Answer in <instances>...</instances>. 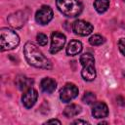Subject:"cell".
<instances>
[{
    "label": "cell",
    "mask_w": 125,
    "mask_h": 125,
    "mask_svg": "<svg viewBox=\"0 0 125 125\" xmlns=\"http://www.w3.org/2000/svg\"><path fill=\"white\" fill-rule=\"evenodd\" d=\"M23 54L27 62L38 68L50 69L52 67L51 62L42 54V52L31 42L25 43L23 47Z\"/></svg>",
    "instance_id": "obj_1"
},
{
    "label": "cell",
    "mask_w": 125,
    "mask_h": 125,
    "mask_svg": "<svg viewBox=\"0 0 125 125\" xmlns=\"http://www.w3.org/2000/svg\"><path fill=\"white\" fill-rule=\"evenodd\" d=\"M56 5L59 11L68 18L79 16L83 10V5L80 0H57Z\"/></svg>",
    "instance_id": "obj_2"
},
{
    "label": "cell",
    "mask_w": 125,
    "mask_h": 125,
    "mask_svg": "<svg viewBox=\"0 0 125 125\" xmlns=\"http://www.w3.org/2000/svg\"><path fill=\"white\" fill-rule=\"evenodd\" d=\"M20 43L19 35L12 29L3 27L0 30V47L1 51L12 50Z\"/></svg>",
    "instance_id": "obj_3"
},
{
    "label": "cell",
    "mask_w": 125,
    "mask_h": 125,
    "mask_svg": "<svg viewBox=\"0 0 125 125\" xmlns=\"http://www.w3.org/2000/svg\"><path fill=\"white\" fill-rule=\"evenodd\" d=\"M80 62L83 66L81 71L82 77L87 81H92L96 77V69H95V59L91 53H84L80 57Z\"/></svg>",
    "instance_id": "obj_4"
},
{
    "label": "cell",
    "mask_w": 125,
    "mask_h": 125,
    "mask_svg": "<svg viewBox=\"0 0 125 125\" xmlns=\"http://www.w3.org/2000/svg\"><path fill=\"white\" fill-rule=\"evenodd\" d=\"M78 95V88L72 83H66L60 91V99L62 103H68Z\"/></svg>",
    "instance_id": "obj_5"
},
{
    "label": "cell",
    "mask_w": 125,
    "mask_h": 125,
    "mask_svg": "<svg viewBox=\"0 0 125 125\" xmlns=\"http://www.w3.org/2000/svg\"><path fill=\"white\" fill-rule=\"evenodd\" d=\"M94 27L93 25L88 22V21H82V20H78V21H75L72 24V30L75 34L77 35H80V36H87L89 35L92 31H93Z\"/></svg>",
    "instance_id": "obj_6"
},
{
    "label": "cell",
    "mask_w": 125,
    "mask_h": 125,
    "mask_svg": "<svg viewBox=\"0 0 125 125\" xmlns=\"http://www.w3.org/2000/svg\"><path fill=\"white\" fill-rule=\"evenodd\" d=\"M51 39H52L51 47H50V53L51 54H56L59 51H61L62 49V47L64 46L65 41H66L64 34L58 32V31H55L52 33Z\"/></svg>",
    "instance_id": "obj_7"
},
{
    "label": "cell",
    "mask_w": 125,
    "mask_h": 125,
    "mask_svg": "<svg viewBox=\"0 0 125 125\" xmlns=\"http://www.w3.org/2000/svg\"><path fill=\"white\" fill-rule=\"evenodd\" d=\"M53 10L49 7V6H42L37 12H36V15H35V21L41 24V25H44V24H47L48 22L51 21V20L53 19Z\"/></svg>",
    "instance_id": "obj_8"
},
{
    "label": "cell",
    "mask_w": 125,
    "mask_h": 125,
    "mask_svg": "<svg viewBox=\"0 0 125 125\" xmlns=\"http://www.w3.org/2000/svg\"><path fill=\"white\" fill-rule=\"evenodd\" d=\"M37 98H38V93L35 89L33 88H29L27 89L22 97H21V101H22V104L23 105L26 107V108H30L34 105V104L36 103L37 101Z\"/></svg>",
    "instance_id": "obj_9"
},
{
    "label": "cell",
    "mask_w": 125,
    "mask_h": 125,
    "mask_svg": "<svg viewBox=\"0 0 125 125\" xmlns=\"http://www.w3.org/2000/svg\"><path fill=\"white\" fill-rule=\"evenodd\" d=\"M92 114L96 118H104L108 114V108L107 105L104 102H96L94 104Z\"/></svg>",
    "instance_id": "obj_10"
},
{
    "label": "cell",
    "mask_w": 125,
    "mask_h": 125,
    "mask_svg": "<svg viewBox=\"0 0 125 125\" xmlns=\"http://www.w3.org/2000/svg\"><path fill=\"white\" fill-rule=\"evenodd\" d=\"M25 20H26V16H24V13L21 11L17 12L16 14H13L8 18L10 24L14 27H17V28L22 26L24 24Z\"/></svg>",
    "instance_id": "obj_11"
},
{
    "label": "cell",
    "mask_w": 125,
    "mask_h": 125,
    "mask_svg": "<svg viewBox=\"0 0 125 125\" xmlns=\"http://www.w3.org/2000/svg\"><path fill=\"white\" fill-rule=\"evenodd\" d=\"M40 87H41V90H42L44 93L52 94V93L56 90L57 82H56L54 79L50 78V77H46V78H43V79L41 80Z\"/></svg>",
    "instance_id": "obj_12"
},
{
    "label": "cell",
    "mask_w": 125,
    "mask_h": 125,
    "mask_svg": "<svg viewBox=\"0 0 125 125\" xmlns=\"http://www.w3.org/2000/svg\"><path fill=\"white\" fill-rule=\"evenodd\" d=\"M82 43L78 40H71L66 47V54L68 56L78 55L82 51Z\"/></svg>",
    "instance_id": "obj_13"
},
{
    "label": "cell",
    "mask_w": 125,
    "mask_h": 125,
    "mask_svg": "<svg viewBox=\"0 0 125 125\" xmlns=\"http://www.w3.org/2000/svg\"><path fill=\"white\" fill-rule=\"evenodd\" d=\"M33 84V80L26 77V76H23V75H21V76H18L17 79H16V85L18 86V88L20 90H26V89H29V87Z\"/></svg>",
    "instance_id": "obj_14"
},
{
    "label": "cell",
    "mask_w": 125,
    "mask_h": 125,
    "mask_svg": "<svg viewBox=\"0 0 125 125\" xmlns=\"http://www.w3.org/2000/svg\"><path fill=\"white\" fill-rule=\"evenodd\" d=\"M80 112H81V106L78 104H71L63 109V115L67 118L76 116Z\"/></svg>",
    "instance_id": "obj_15"
},
{
    "label": "cell",
    "mask_w": 125,
    "mask_h": 125,
    "mask_svg": "<svg viewBox=\"0 0 125 125\" xmlns=\"http://www.w3.org/2000/svg\"><path fill=\"white\" fill-rule=\"evenodd\" d=\"M94 7L98 13H104L109 7V0H96L94 2Z\"/></svg>",
    "instance_id": "obj_16"
},
{
    "label": "cell",
    "mask_w": 125,
    "mask_h": 125,
    "mask_svg": "<svg viewBox=\"0 0 125 125\" xmlns=\"http://www.w3.org/2000/svg\"><path fill=\"white\" fill-rule=\"evenodd\" d=\"M82 101L87 104H92L96 103V96L92 92H85L82 97Z\"/></svg>",
    "instance_id": "obj_17"
},
{
    "label": "cell",
    "mask_w": 125,
    "mask_h": 125,
    "mask_svg": "<svg viewBox=\"0 0 125 125\" xmlns=\"http://www.w3.org/2000/svg\"><path fill=\"white\" fill-rule=\"evenodd\" d=\"M104 42V38L99 34H95L93 36H91L89 38V43L93 46H99V45H102L103 43Z\"/></svg>",
    "instance_id": "obj_18"
},
{
    "label": "cell",
    "mask_w": 125,
    "mask_h": 125,
    "mask_svg": "<svg viewBox=\"0 0 125 125\" xmlns=\"http://www.w3.org/2000/svg\"><path fill=\"white\" fill-rule=\"evenodd\" d=\"M36 39H37V42L40 46H45L48 42L47 35H45L44 33H38L37 36H36Z\"/></svg>",
    "instance_id": "obj_19"
},
{
    "label": "cell",
    "mask_w": 125,
    "mask_h": 125,
    "mask_svg": "<svg viewBox=\"0 0 125 125\" xmlns=\"http://www.w3.org/2000/svg\"><path fill=\"white\" fill-rule=\"evenodd\" d=\"M118 47H119L120 52L125 56V38L119 39V41H118Z\"/></svg>",
    "instance_id": "obj_20"
},
{
    "label": "cell",
    "mask_w": 125,
    "mask_h": 125,
    "mask_svg": "<svg viewBox=\"0 0 125 125\" xmlns=\"http://www.w3.org/2000/svg\"><path fill=\"white\" fill-rule=\"evenodd\" d=\"M72 124H88V122L84 120H75L72 122Z\"/></svg>",
    "instance_id": "obj_21"
},
{
    "label": "cell",
    "mask_w": 125,
    "mask_h": 125,
    "mask_svg": "<svg viewBox=\"0 0 125 125\" xmlns=\"http://www.w3.org/2000/svg\"><path fill=\"white\" fill-rule=\"evenodd\" d=\"M46 123H57V124H61V121H59V120H57V119H51V120H48Z\"/></svg>",
    "instance_id": "obj_22"
},
{
    "label": "cell",
    "mask_w": 125,
    "mask_h": 125,
    "mask_svg": "<svg viewBox=\"0 0 125 125\" xmlns=\"http://www.w3.org/2000/svg\"><path fill=\"white\" fill-rule=\"evenodd\" d=\"M123 1H125V0H123Z\"/></svg>",
    "instance_id": "obj_23"
}]
</instances>
